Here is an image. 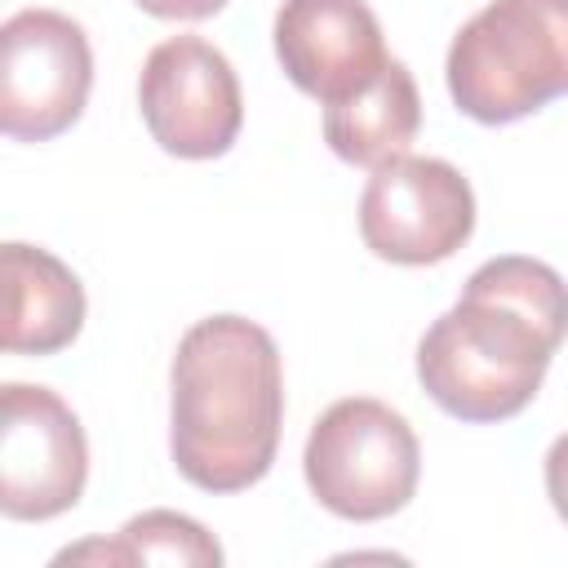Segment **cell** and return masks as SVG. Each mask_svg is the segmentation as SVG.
<instances>
[{
  "mask_svg": "<svg viewBox=\"0 0 568 568\" xmlns=\"http://www.w3.org/2000/svg\"><path fill=\"white\" fill-rule=\"evenodd\" d=\"M93 84V53L58 9H18L0 27V129L13 142H49L67 133Z\"/></svg>",
  "mask_w": 568,
  "mask_h": 568,
  "instance_id": "6",
  "label": "cell"
},
{
  "mask_svg": "<svg viewBox=\"0 0 568 568\" xmlns=\"http://www.w3.org/2000/svg\"><path fill=\"white\" fill-rule=\"evenodd\" d=\"M169 386V453L186 484L240 493L271 470L284 426V368L262 324L244 315L191 324Z\"/></svg>",
  "mask_w": 568,
  "mask_h": 568,
  "instance_id": "2",
  "label": "cell"
},
{
  "mask_svg": "<svg viewBox=\"0 0 568 568\" xmlns=\"http://www.w3.org/2000/svg\"><path fill=\"white\" fill-rule=\"evenodd\" d=\"M84 559H102V564H129V550H124V541H120V537H115V541H84V546L62 550L53 564H84Z\"/></svg>",
  "mask_w": 568,
  "mask_h": 568,
  "instance_id": "15",
  "label": "cell"
},
{
  "mask_svg": "<svg viewBox=\"0 0 568 568\" xmlns=\"http://www.w3.org/2000/svg\"><path fill=\"white\" fill-rule=\"evenodd\" d=\"M138 106L151 138L178 160L226 155L244 124L235 67L200 36H173L146 53Z\"/></svg>",
  "mask_w": 568,
  "mask_h": 568,
  "instance_id": "7",
  "label": "cell"
},
{
  "mask_svg": "<svg viewBox=\"0 0 568 568\" xmlns=\"http://www.w3.org/2000/svg\"><path fill=\"white\" fill-rule=\"evenodd\" d=\"M568 337V284L537 257L484 262L417 342V382L457 422H506L532 404Z\"/></svg>",
  "mask_w": 568,
  "mask_h": 568,
  "instance_id": "1",
  "label": "cell"
},
{
  "mask_svg": "<svg viewBox=\"0 0 568 568\" xmlns=\"http://www.w3.org/2000/svg\"><path fill=\"white\" fill-rule=\"evenodd\" d=\"M129 564H182V568H217L222 546L204 524L178 510H142L120 528Z\"/></svg>",
  "mask_w": 568,
  "mask_h": 568,
  "instance_id": "12",
  "label": "cell"
},
{
  "mask_svg": "<svg viewBox=\"0 0 568 568\" xmlns=\"http://www.w3.org/2000/svg\"><path fill=\"white\" fill-rule=\"evenodd\" d=\"M275 58L324 106L355 98L390 62L382 22L364 0H284L275 13Z\"/></svg>",
  "mask_w": 568,
  "mask_h": 568,
  "instance_id": "9",
  "label": "cell"
},
{
  "mask_svg": "<svg viewBox=\"0 0 568 568\" xmlns=\"http://www.w3.org/2000/svg\"><path fill=\"white\" fill-rule=\"evenodd\" d=\"M448 93L479 124H510L568 93V0H493L448 49Z\"/></svg>",
  "mask_w": 568,
  "mask_h": 568,
  "instance_id": "3",
  "label": "cell"
},
{
  "mask_svg": "<svg viewBox=\"0 0 568 568\" xmlns=\"http://www.w3.org/2000/svg\"><path fill=\"white\" fill-rule=\"evenodd\" d=\"M89 479L80 417L49 386L9 382L0 395V510L9 519H53L71 510Z\"/></svg>",
  "mask_w": 568,
  "mask_h": 568,
  "instance_id": "8",
  "label": "cell"
},
{
  "mask_svg": "<svg viewBox=\"0 0 568 568\" xmlns=\"http://www.w3.org/2000/svg\"><path fill=\"white\" fill-rule=\"evenodd\" d=\"M417 129H422V98L413 71L399 58H390L377 71V80L355 98L324 106V142L333 146L337 160L359 169H377L404 155Z\"/></svg>",
  "mask_w": 568,
  "mask_h": 568,
  "instance_id": "11",
  "label": "cell"
},
{
  "mask_svg": "<svg viewBox=\"0 0 568 568\" xmlns=\"http://www.w3.org/2000/svg\"><path fill=\"white\" fill-rule=\"evenodd\" d=\"M306 488L342 519L368 524L404 510L417 493L422 448L413 426L382 399L351 395L320 413L302 453Z\"/></svg>",
  "mask_w": 568,
  "mask_h": 568,
  "instance_id": "4",
  "label": "cell"
},
{
  "mask_svg": "<svg viewBox=\"0 0 568 568\" xmlns=\"http://www.w3.org/2000/svg\"><path fill=\"white\" fill-rule=\"evenodd\" d=\"M138 9H146L155 18H173V22H200V18H213L217 9H226V0H138Z\"/></svg>",
  "mask_w": 568,
  "mask_h": 568,
  "instance_id": "14",
  "label": "cell"
},
{
  "mask_svg": "<svg viewBox=\"0 0 568 568\" xmlns=\"http://www.w3.org/2000/svg\"><path fill=\"white\" fill-rule=\"evenodd\" d=\"M4 351L53 355L84 324V288L75 271L36 244H4Z\"/></svg>",
  "mask_w": 568,
  "mask_h": 568,
  "instance_id": "10",
  "label": "cell"
},
{
  "mask_svg": "<svg viewBox=\"0 0 568 568\" xmlns=\"http://www.w3.org/2000/svg\"><path fill=\"white\" fill-rule=\"evenodd\" d=\"M546 493H550V506L559 510V519L568 524V435H559L546 453Z\"/></svg>",
  "mask_w": 568,
  "mask_h": 568,
  "instance_id": "13",
  "label": "cell"
},
{
  "mask_svg": "<svg viewBox=\"0 0 568 568\" xmlns=\"http://www.w3.org/2000/svg\"><path fill=\"white\" fill-rule=\"evenodd\" d=\"M475 231V191L448 160L395 155L373 169L359 195V235L368 253L399 266L448 262Z\"/></svg>",
  "mask_w": 568,
  "mask_h": 568,
  "instance_id": "5",
  "label": "cell"
}]
</instances>
